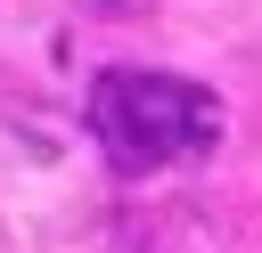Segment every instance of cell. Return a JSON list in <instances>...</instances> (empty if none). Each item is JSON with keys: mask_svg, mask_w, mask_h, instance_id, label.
<instances>
[{"mask_svg": "<svg viewBox=\"0 0 262 253\" xmlns=\"http://www.w3.org/2000/svg\"><path fill=\"white\" fill-rule=\"evenodd\" d=\"M229 131V106L188 82V73H164V65H106L90 82V139L98 155L139 180V171H164V163H196L213 155Z\"/></svg>", "mask_w": 262, "mask_h": 253, "instance_id": "1", "label": "cell"}]
</instances>
